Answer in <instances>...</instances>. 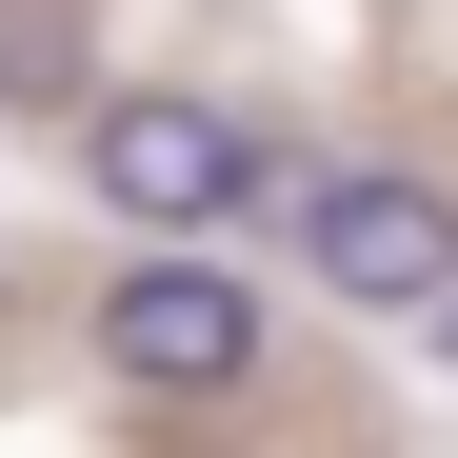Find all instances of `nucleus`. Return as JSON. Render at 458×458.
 I'll return each mask as SVG.
<instances>
[{
  "instance_id": "f257e3e1",
  "label": "nucleus",
  "mask_w": 458,
  "mask_h": 458,
  "mask_svg": "<svg viewBox=\"0 0 458 458\" xmlns=\"http://www.w3.org/2000/svg\"><path fill=\"white\" fill-rule=\"evenodd\" d=\"M81 199L120 240H240L259 199H299V160L240 100H199V81H100L81 100Z\"/></svg>"
},
{
  "instance_id": "f03ea898",
  "label": "nucleus",
  "mask_w": 458,
  "mask_h": 458,
  "mask_svg": "<svg viewBox=\"0 0 458 458\" xmlns=\"http://www.w3.org/2000/svg\"><path fill=\"white\" fill-rule=\"evenodd\" d=\"M81 359L120 378V399H240V378L279 359V299L219 259V240H140V259L81 299Z\"/></svg>"
},
{
  "instance_id": "7ed1b4c3",
  "label": "nucleus",
  "mask_w": 458,
  "mask_h": 458,
  "mask_svg": "<svg viewBox=\"0 0 458 458\" xmlns=\"http://www.w3.org/2000/svg\"><path fill=\"white\" fill-rule=\"evenodd\" d=\"M299 259H319L339 319H438L458 279V199L419 160H299Z\"/></svg>"
},
{
  "instance_id": "20e7f679",
  "label": "nucleus",
  "mask_w": 458,
  "mask_h": 458,
  "mask_svg": "<svg viewBox=\"0 0 458 458\" xmlns=\"http://www.w3.org/2000/svg\"><path fill=\"white\" fill-rule=\"evenodd\" d=\"M419 339H438V359H458V279H438V319H419Z\"/></svg>"
}]
</instances>
